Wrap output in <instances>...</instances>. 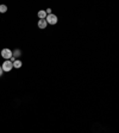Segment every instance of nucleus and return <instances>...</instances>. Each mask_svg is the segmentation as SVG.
Returning a JSON list of instances; mask_svg holds the SVG:
<instances>
[{
    "mask_svg": "<svg viewBox=\"0 0 119 133\" xmlns=\"http://www.w3.org/2000/svg\"><path fill=\"white\" fill-rule=\"evenodd\" d=\"M1 68H2V71H11V70L13 69V64H12V62L10 59H7V61H5L4 64L1 65Z\"/></svg>",
    "mask_w": 119,
    "mask_h": 133,
    "instance_id": "1",
    "label": "nucleus"
},
{
    "mask_svg": "<svg viewBox=\"0 0 119 133\" xmlns=\"http://www.w3.org/2000/svg\"><path fill=\"white\" fill-rule=\"evenodd\" d=\"M45 20H47V23H48V24H50V25H55V24L57 23V20H59V19H57V17L55 16V14H53V13H51V14L47 16Z\"/></svg>",
    "mask_w": 119,
    "mask_h": 133,
    "instance_id": "2",
    "label": "nucleus"
},
{
    "mask_svg": "<svg viewBox=\"0 0 119 133\" xmlns=\"http://www.w3.org/2000/svg\"><path fill=\"white\" fill-rule=\"evenodd\" d=\"M1 56H2L6 61H7V59H10L12 57V51L10 50V49H7V48L2 49V50H1Z\"/></svg>",
    "mask_w": 119,
    "mask_h": 133,
    "instance_id": "3",
    "label": "nucleus"
},
{
    "mask_svg": "<svg viewBox=\"0 0 119 133\" xmlns=\"http://www.w3.org/2000/svg\"><path fill=\"white\" fill-rule=\"evenodd\" d=\"M47 26H48L47 20H45V19H39V21H38V27L43 30V29H47Z\"/></svg>",
    "mask_w": 119,
    "mask_h": 133,
    "instance_id": "4",
    "label": "nucleus"
},
{
    "mask_svg": "<svg viewBox=\"0 0 119 133\" xmlns=\"http://www.w3.org/2000/svg\"><path fill=\"white\" fill-rule=\"evenodd\" d=\"M13 68H17V69H19V68H22V65H23V63H22V61H19V59H16L14 62H13Z\"/></svg>",
    "mask_w": 119,
    "mask_h": 133,
    "instance_id": "5",
    "label": "nucleus"
},
{
    "mask_svg": "<svg viewBox=\"0 0 119 133\" xmlns=\"http://www.w3.org/2000/svg\"><path fill=\"white\" fill-rule=\"evenodd\" d=\"M37 16L39 19H45V18H47V13H45V11H39Z\"/></svg>",
    "mask_w": 119,
    "mask_h": 133,
    "instance_id": "6",
    "label": "nucleus"
},
{
    "mask_svg": "<svg viewBox=\"0 0 119 133\" xmlns=\"http://www.w3.org/2000/svg\"><path fill=\"white\" fill-rule=\"evenodd\" d=\"M20 53H22V51H20L19 49H16L14 51H12V57H14V58H16V57H19Z\"/></svg>",
    "mask_w": 119,
    "mask_h": 133,
    "instance_id": "7",
    "label": "nucleus"
},
{
    "mask_svg": "<svg viewBox=\"0 0 119 133\" xmlns=\"http://www.w3.org/2000/svg\"><path fill=\"white\" fill-rule=\"evenodd\" d=\"M6 11H7V6L6 5H0V12H1V13H5Z\"/></svg>",
    "mask_w": 119,
    "mask_h": 133,
    "instance_id": "8",
    "label": "nucleus"
},
{
    "mask_svg": "<svg viewBox=\"0 0 119 133\" xmlns=\"http://www.w3.org/2000/svg\"><path fill=\"white\" fill-rule=\"evenodd\" d=\"M45 13H47V16L51 14V8H47V10H45Z\"/></svg>",
    "mask_w": 119,
    "mask_h": 133,
    "instance_id": "9",
    "label": "nucleus"
},
{
    "mask_svg": "<svg viewBox=\"0 0 119 133\" xmlns=\"http://www.w3.org/2000/svg\"><path fill=\"white\" fill-rule=\"evenodd\" d=\"M2 73H4V71H2V68L0 67V76H2Z\"/></svg>",
    "mask_w": 119,
    "mask_h": 133,
    "instance_id": "10",
    "label": "nucleus"
}]
</instances>
